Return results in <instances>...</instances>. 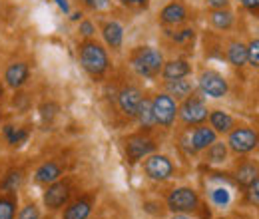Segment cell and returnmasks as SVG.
Listing matches in <instances>:
<instances>
[{
    "label": "cell",
    "mask_w": 259,
    "mask_h": 219,
    "mask_svg": "<svg viewBox=\"0 0 259 219\" xmlns=\"http://www.w3.org/2000/svg\"><path fill=\"white\" fill-rule=\"evenodd\" d=\"M78 56H80V64L82 68L90 74V76H102L108 66H110V60H108V52L102 44H98L96 40H86L80 44L78 48Z\"/></svg>",
    "instance_id": "obj_1"
},
{
    "label": "cell",
    "mask_w": 259,
    "mask_h": 219,
    "mask_svg": "<svg viewBox=\"0 0 259 219\" xmlns=\"http://www.w3.org/2000/svg\"><path fill=\"white\" fill-rule=\"evenodd\" d=\"M132 66L142 78H156L163 68V56L158 48L142 46L132 54Z\"/></svg>",
    "instance_id": "obj_2"
},
{
    "label": "cell",
    "mask_w": 259,
    "mask_h": 219,
    "mask_svg": "<svg viewBox=\"0 0 259 219\" xmlns=\"http://www.w3.org/2000/svg\"><path fill=\"white\" fill-rule=\"evenodd\" d=\"M259 142V134L249 127V125H241V127H233L229 132V138H227V148L237 154V156H245V154H251L255 148H257Z\"/></svg>",
    "instance_id": "obj_3"
},
{
    "label": "cell",
    "mask_w": 259,
    "mask_h": 219,
    "mask_svg": "<svg viewBox=\"0 0 259 219\" xmlns=\"http://www.w3.org/2000/svg\"><path fill=\"white\" fill-rule=\"evenodd\" d=\"M165 203H167V209L174 213H192L199 209V195L194 188L184 186V188L171 189Z\"/></svg>",
    "instance_id": "obj_4"
},
{
    "label": "cell",
    "mask_w": 259,
    "mask_h": 219,
    "mask_svg": "<svg viewBox=\"0 0 259 219\" xmlns=\"http://www.w3.org/2000/svg\"><path fill=\"white\" fill-rule=\"evenodd\" d=\"M178 104H176V98L163 92V94L154 96L152 100V112H154V120L156 124L162 125V127H171L176 118H178Z\"/></svg>",
    "instance_id": "obj_5"
},
{
    "label": "cell",
    "mask_w": 259,
    "mask_h": 219,
    "mask_svg": "<svg viewBox=\"0 0 259 219\" xmlns=\"http://www.w3.org/2000/svg\"><path fill=\"white\" fill-rule=\"evenodd\" d=\"M197 86H199V92L207 98H224L229 90V84H227L226 76L215 72V70H203L199 74V80H197Z\"/></svg>",
    "instance_id": "obj_6"
},
{
    "label": "cell",
    "mask_w": 259,
    "mask_h": 219,
    "mask_svg": "<svg viewBox=\"0 0 259 219\" xmlns=\"http://www.w3.org/2000/svg\"><path fill=\"white\" fill-rule=\"evenodd\" d=\"M178 114H180L182 122L186 125H201L207 120L209 110H207V106H205V102L201 98L192 94L184 100V104L178 110Z\"/></svg>",
    "instance_id": "obj_7"
},
{
    "label": "cell",
    "mask_w": 259,
    "mask_h": 219,
    "mask_svg": "<svg viewBox=\"0 0 259 219\" xmlns=\"http://www.w3.org/2000/svg\"><path fill=\"white\" fill-rule=\"evenodd\" d=\"M144 173L154 182H165L174 176V163L163 154H150L144 159Z\"/></svg>",
    "instance_id": "obj_8"
},
{
    "label": "cell",
    "mask_w": 259,
    "mask_h": 219,
    "mask_svg": "<svg viewBox=\"0 0 259 219\" xmlns=\"http://www.w3.org/2000/svg\"><path fill=\"white\" fill-rule=\"evenodd\" d=\"M156 144L152 138L144 134H134L126 140V157L130 163H138L140 159H146L150 154H154Z\"/></svg>",
    "instance_id": "obj_9"
},
{
    "label": "cell",
    "mask_w": 259,
    "mask_h": 219,
    "mask_svg": "<svg viewBox=\"0 0 259 219\" xmlns=\"http://www.w3.org/2000/svg\"><path fill=\"white\" fill-rule=\"evenodd\" d=\"M68 199H70V186L66 182H60V180L54 182V184H50L46 188V191H44V203L52 211H56L62 205H66Z\"/></svg>",
    "instance_id": "obj_10"
},
{
    "label": "cell",
    "mask_w": 259,
    "mask_h": 219,
    "mask_svg": "<svg viewBox=\"0 0 259 219\" xmlns=\"http://www.w3.org/2000/svg\"><path fill=\"white\" fill-rule=\"evenodd\" d=\"M188 20V8L182 0H171L169 4H165L160 12V22L165 26H178L182 22Z\"/></svg>",
    "instance_id": "obj_11"
},
{
    "label": "cell",
    "mask_w": 259,
    "mask_h": 219,
    "mask_svg": "<svg viewBox=\"0 0 259 219\" xmlns=\"http://www.w3.org/2000/svg\"><path fill=\"white\" fill-rule=\"evenodd\" d=\"M259 178V161L255 159H249V157H243L237 167H235V184L239 188H247L249 184H253Z\"/></svg>",
    "instance_id": "obj_12"
},
{
    "label": "cell",
    "mask_w": 259,
    "mask_h": 219,
    "mask_svg": "<svg viewBox=\"0 0 259 219\" xmlns=\"http://www.w3.org/2000/svg\"><path fill=\"white\" fill-rule=\"evenodd\" d=\"M142 100H144V96L140 92V88H136V86H126V88H122V92L118 94V106H120V110H122L126 116L134 118L136 112H138V108H140V104H142Z\"/></svg>",
    "instance_id": "obj_13"
},
{
    "label": "cell",
    "mask_w": 259,
    "mask_h": 219,
    "mask_svg": "<svg viewBox=\"0 0 259 219\" xmlns=\"http://www.w3.org/2000/svg\"><path fill=\"white\" fill-rule=\"evenodd\" d=\"M218 140V134H215V129L209 125H197L194 132H192V138H190V142H192V150L194 152H203V150H207L213 142Z\"/></svg>",
    "instance_id": "obj_14"
},
{
    "label": "cell",
    "mask_w": 259,
    "mask_h": 219,
    "mask_svg": "<svg viewBox=\"0 0 259 219\" xmlns=\"http://www.w3.org/2000/svg\"><path fill=\"white\" fill-rule=\"evenodd\" d=\"M190 74H192V66H190V62H186V60H169V62H163L162 78L165 82L188 78Z\"/></svg>",
    "instance_id": "obj_15"
},
{
    "label": "cell",
    "mask_w": 259,
    "mask_h": 219,
    "mask_svg": "<svg viewBox=\"0 0 259 219\" xmlns=\"http://www.w3.org/2000/svg\"><path fill=\"white\" fill-rule=\"evenodd\" d=\"M34 178H36L38 184L50 186V184H54V182H58V180L62 178V167H60L56 161H46V163H42V165L36 169Z\"/></svg>",
    "instance_id": "obj_16"
},
{
    "label": "cell",
    "mask_w": 259,
    "mask_h": 219,
    "mask_svg": "<svg viewBox=\"0 0 259 219\" xmlns=\"http://www.w3.org/2000/svg\"><path fill=\"white\" fill-rule=\"evenodd\" d=\"M92 213V199L90 197H80L72 201L62 213V219H88Z\"/></svg>",
    "instance_id": "obj_17"
},
{
    "label": "cell",
    "mask_w": 259,
    "mask_h": 219,
    "mask_svg": "<svg viewBox=\"0 0 259 219\" xmlns=\"http://www.w3.org/2000/svg\"><path fill=\"white\" fill-rule=\"evenodd\" d=\"M207 120H209V125L215 129V134H229L235 127V118L224 110H211Z\"/></svg>",
    "instance_id": "obj_18"
},
{
    "label": "cell",
    "mask_w": 259,
    "mask_h": 219,
    "mask_svg": "<svg viewBox=\"0 0 259 219\" xmlns=\"http://www.w3.org/2000/svg\"><path fill=\"white\" fill-rule=\"evenodd\" d=\"M28 74H30V70H28L26 64L16 62V64H12V66H8V70H6V74H4V80H6V84H8L10 88H20V86L28 80Z\"/></svg>",
    "instance_id": "obj_19"
},
{
    "label": "cell",
    "mask_w": 259,
    "mask_h": 219,
    "mask_svg": "<svg viewBox=\"0 0 259 219\" xmlns=\"http://www.w3.org/2000/svg\"><path fill=\"white\" fill-rule=\"evenodd\" d=\"M102 34H104V40L110 48L114 50H120L122 48V42H124V28L120 22L112 20V22H106L104 28H102Z\"/></svg>",
    "instance_id": "obj_20"
},
{
    "label": "cell",
    "mask_w": 259,
    "mask_h": 219,
    "mask_svg": "<svg viewBox=\"0 0 259 219\" xmlns=\"http://www.w3.org/2000/svg\"><path fill=\"white\" fill-rule=\"evenodd\" d=\"M227 60L235 68H243L247 64V44L243 42H231L227 46Z\"/></svg>",
    "instance_id": "obj_21"
},
{
    "label": "cell",
    "mask_w": 259,
    "mask_h": 219,
    "mask_svg": "<svg viewBox=\"0 0 259 219\" xmlns=\"http://www.w3.org/2000/svg\"><path fill=\"white\" fill-rule=\"evenodd\" d=\"M165 86H167V94L171 98H178V100H186L188 96L194 94V84L190 80H186V78L165 82Z\"/></svg>",
    "instance_id": "obj_22"
},
{
    "label": "cell",
    "mask_w": 259,
    "mask_h": 219,
    "mask_svg": "<svg viewBox=\"0 0 259 219\" xmlns=\"http://www.w3.org/2000/svg\"><path fill=\"white\" fill-rule=\"evenodd\" d=\"M205 152V161L207 163H213V165H222V163H226L227 161V152H229V148H227V144L224 142H213L207 150H203Z\"/></svg>",
    "instance_id": "obj_23"
},
{
    "label": "cell",
    "mask_w": 259,
    "mask_h": 219,
    "mask_svg": "<svg viewBox=\"0 0 259 219\" xmlns=\"http://www.w3.org/2000/svg\"><path fill=\"white\" fill-rule=\"evenodd\" d=\"M209 20H211V26L215 30L226 32L233 26V14L227 10V8H218V10H211L209 14Z\"/></svg>",
    "instance_id": "obj_24"
},
{
    "label": "cell",
    "mask_w": 259,
    "mask_h": 219,
    "mask_svg": "<svg viewBox=\"0 0 259 219\" xmlns=\"http://www.w3.org/2000/svg\"><path fill=\"white\" fill-rule=\"evenodd\" d=\"M136 118H138V122L144 125L146 129H150L152 125H156L154 112H152V100H148V98L142 100V104H140V108L136 112Z\"/></svg>",
    "instance_id": "obj_25"
},
{
    "label": "cell",
    "mask_w": 259,
    "mask_h": 219,
    "mask_svg": "<svg viewBox=\"0 0 259 219\" xmlns=\"http://www.w3.org/2000/svg\"><path fill=\"white\" fill-rule=\"evenodd\" d=\"M209 201L220 207V209H226L227 205L231 203V189L224 188V186H218V188L209 189Z\"/></svg>",
    "instance_id": "obj_26"
},
{
    "label": "cell",
    "mask_w": 259,
    "mask_h": 219,
    "mask_svg": "<svg viewBox=\"0 0 259 219\" xmlns=\"http://www.w3.org/2000/svg\"><path fill=\"white\" fill-rule=\"evenodd\" d=\"M4 136H6L10 146H22L28 140V132L24 127H14V125H6L4 127Z\"/></svg>",
    "instance_id": "obj_27"
},
{
    "label": "cell",
    "mask_w": 259,
    "mask_h": 219,
    "mask_svg": "<svg viewBox=\"0 0 259 219\" xmlns=\"http://www.w3.org/2000/svg\"><path fill=\"white\" fill-rule=\"evenodd\" d=\"M14 213H16V197L2 195L0 197V219H14Z\"/></svg>",
    "instance_id": "obj_28"
},
{
    "label": "cell",
    "mask_w": 259,
    "mask_h": 219,
    "mask_svg": "<svg viewBox=\"0 0 259 219\" xmlns=\"http://www.w3.org/2000/svg\"><path fill=\"white\" fill-rule=\"evenodd\" d=\"M20 184H22V173H20V171H10V173L4 178V182H2V189H6L8 193H12V191L18 189Z\"/></svg>",
    "instance_id": "obj_29"
},
{
    "label": "cell",
    "mask_w": 259,
    "mask_h": 219,
    "mask_svg": "<svg viewBox=\"0 0 259 219\" xmlns=\"http://www.w3.org/2000/svg\"><path fill=\"white\" fill-rule=\"evenodd\" d=\"M247 64L253 68H259V38H253L247 44Z\"/></svg>",
    "instance_id": "obj_30"
},
{
    "label": "cell",
    "mask_w": 259,
    "mask_h": 219,
    "mask_svg": "<svg viewBox=\"0 0 259 219\" xmlns=\"http://www.w3.org/2000/svg\"><path fill=\"white\" fill-rule=\"evenodd\" d=\"M245 201L249 205H259V178L245 188Z\"/></svg>",
    "instance_id": "obj_31"
},
{
    "label": "cell",
    "mask_w": 259,
    "mask_h": 219,
    "mask_svg": "<svg viewBox=\"0 0 259 219\" xmlns=\"http://www.w3.org/2000/svg\"><path fill=\"white\" fill-rule=\"evenodd\" d=\"M194 36H195L194 28H184V30L171 34L174 42H178V44H188V42H194Z\"/></svg>",
    "instance_id": "obj_32"
},
{
    "label": "cell",
    "mask_w": 259,
    "mask_h": 219,
    "mask_svg": "<svg viewBox=\"0 0 259 219\" xmlns=\"http://www.w3.org/2000/svg\"><path fill=\"white\" fill-rule=\"evenodd\" d=\"M18 219H40V211L34 203H28L22 207V211L18 213Z\"/></svg>",
    "instance_id": "obj_33"
},
{
    "label": "cell",
    "mask_w": 259,
    "mask_h": 219,
    "mask_svg": "<svg viewBox=\"0 0 259 219\" xmlns=\"http://www.w3.org/2000/svg\"><path fill=\"white\" fill-rule=\"evenodd\" d=\"M78 32H80L82 36H86V38H92V36L96 34V26H94L90 20H84V22H80V26H78Z\"/></svg>",
    "instance_id": "obj_34"
},
{
    "label": "cell",
    "mask_w": 259,
    "mask_h": 219,
    "mask_svg": "<svg viewBox=\"0 0 259 219\" xmlns=\"http://www.w3.org/2000/svg\"><path fill=\"white\" fill-rule=\"evenodd\" d=\"M241 6H243L249 14H253L255 18H259V0H241Z\"/></svg>",
    "instance_id": "obj_35"
},
{
    "label": "cell",
    "mask_w": 259,
    "mask_h": 219,
    "mask_svg": "<svg viewBox=\"0 0 259 219\" xmlns=\"http://www.w3.org/2000/svg\"><path fill=\"white\" fill-rule=\"evenodd\" d=\"M86 2V6H90L92 10H104L108 4H110V0H84Z\"/></svg>",
    "instance_id": "obj_36"
},
{
    "label": "cell",
    "mask_w": 259,
    "mask_h": 219,
    "mask_svg": "<svg viewBox=\"0 0 259 219\" xmlns=\"http://www.w3.org/2000/svg\"><path fill=\"white\" fill-rule=\"evenodd\" d=\"M207 4L211 6V10H218V8H227L229 0H207Z\"/></svg>",
    "instance_id": "obj_37"
},
{
    "label": "cell",
    "mask_w": 259,
    "mask_h": 219,
    "mask_svg": "<svg viewBox=\"0 0 259 219\" xmlns=\"http://www.w3.org/2000/svg\"><path fill=\"white\" fill-rule=\"evenodd\" d=\"M126 6H148V0H120Z\"/></svg>",
    "instance_id": "obj_38"
},
{
    "label": "cell",
    "mask_w": 259,
    "mask_h": 219,
    "mask_svg": "<svg viewBox=\"0 0 259 219\" xmlns=\"http://www.w3.org/2000/svg\"><path fill=\"white\" fill-rule=\"evenodd\" d=\"M169 219H194L192 215H188V213H174Z\"/></svg>",
    "instance_id": "obj_39"
},
{
    "label": "cell",
    "mask_w": 259,
    "mask_h": 219,
    "mask_svg": "<svg viewBox=\"0 0 259 219\" xmlns=\"http://www.w3.org/2000/svg\"><path fill=\"white\" fill-rule=\"evenodd\" d=\"M56 2H58V6H60L64 12H68V10H70V6H68V0H56Z\"/></svg>",
    "instance_id": "obj_40"
},
{
    "label": "cell",
    "mask_w": 259,
    "mask_h": 219,
    "mask_svg": "<svg viewBox=\"0 0 259 219\" xmlns=\"http://www.w3.org/2000/svg\"><path fill=\"white\" fill-rule=\"evenodd\" d=\"M2 92H4V88H2V84H0V96H2Z\"/></svg>",
    "instance_id": "obj_41"
},
{
    "label": "cell",
    "mask_w": 259,
    "mask_h": 219,
    "mask_svg": "<svg viewBox=\"0 0 259 219\" xmlns=\"http://www.w3.org/2000/svg\"><path fill=\"white\" fill-rule=\"evenodd\" d=\"M255 150H257V152H259V142H257V148H255Z\"/></svg>",
    "instance_id": "obj_42"
}]
</instances>
